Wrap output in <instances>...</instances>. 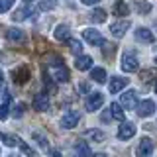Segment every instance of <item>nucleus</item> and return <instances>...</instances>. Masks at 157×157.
<instances>
[{
  "mask_svg": "<svg viewBox=\"0 0 157 157\" xmlns=\"http://www.w3.org/2000/svg\"><path fill=\"white\" fill-rule=\"evenodd\" d=\"M8 114H10V112H8V104H6V102L0 104V120H6Z\"/></svg>",
  "mask_w": 157,
  "mask_h": 157,
  "instance_id": "obj_33",
  "label": "nucleus"
},
{
  "mask_svg": "<svg viewBox=\"0 0 157 157\" xmlns=\"http://www.w3.org/2000/svg\"><path fill=\"white\" fill-rule=\"evenodd\" d=\"M88 88H90L88 82H81V85H78V90H81V92H88Z\"/></svg>",
  "mask_w": 157,
  "mask_h": 157,
  "instance_id": "obj_35",
  "label": "nucleus"
},
{
  "mask_svg": "<svg viewBox=\"0 0 157 157\" xmlns=\"http://www.w3.org/2000/svg\"><path fill=\"white\" fill-rule=\"evenodd\" d=\"M136 10L140 14H147V12H151V4H147V2H141V0H137L136 2Z\"/></svg>",
  "mask_w": 157,
  "mask_h": 157,
  "instance_id": "obj_30",
  "label": "nucleus"
},
{
  "mask_svg": "<svg viewBox=\"0 0 157 157\" xmlns=\"http://www.w3.org/2000/svg\"><path fill=\"white\" fill-rule=\"evenodd\" d=\"M110 118H112L110 116V110H106L104 114H102V122H110Z\"/></svg>",
  "mask_w": 157,
  "mask_h": 157,
  "instance_id": "obj_36",
  "label": "nucleus"
},
{
  "mask_svg": "<svg viewBox=\"0 0 157 157\" xmlns=\"http://www.w3.org/2000/svg\"><path fill=\"white\" fill-rule=\"evenodd\" d=\"M136 108H137V116H141V118H149L155 114V102L153 100H144Z\"/></svg>",
  "mask_w": 157,
  "mask_h": 157,
  "instance_id": "obj_9",
  "label": "nucleus"
},
{
  "mask_svg": "<svg viewBox=\"0 0 157 157\" xmlns=\"http://www.w3.org/2000/svg\"><path fill=\"white\" fill-rule=\"evenodd\" d=\"M75 67L78 69V71H88V69L92 67V57H88V55H78L77 61H75Z\"/></svg>",
  "mask_w": 157,
  "mask_h": 157,
  "instance_id": "obj_18",
  "label": "nucleus"
},
{
  "mask_svg": "<svg viewBox=\"0 0 157 157\" xmlns=\"http://www.w3.org/2000/svg\"><path fill=\"white\" fill-rule=\"evenodd\" d=\"M6 37H8V41H12V43H24L26 41V33H24L22 29H18V28L6 29Z\"/></svg>",
  "mask_w": 157,
  "mask_h": 157,
  "instance_id": "obj_13",
  "label": "nucleus"
},
{
  "mask_svg": "<svg viewBox=\"0 0 157 157\" xmlns=\"http://www.w3.org/2000/svg\"><path fill=\"white\" fill-rule=\"evenodd\" d=\"M2 140H4V144H6L8 147H14V145H18V137L16 136H10V134H2Z\"/></svg>",
  "mask_w": 157,
  "mask_h": 157,
  "instance_id": "obj_31",
  "label": "nucleus"
},
{
  "mask_svg": "<svg viewBox=\"0 0 157 157\" xmlns=\"http://www.w3.org/2000/svg\"><path fill=\"white\" fill-rule=\"evenodd\" d=\"M128 29H130V20H118L110 26V32L114 37H124Z\"/></svg>",
  "mask_w": 157,
  "mask_h": 157,
  "instance_id": "obj_7",
  "label": "nucleus"
},
{
  "mask_svg": "<svg viewBox=\"0 0 157 157\" xmlns=\"http://www.w3.org/2000/svg\"><path fill=\"white\" fill-rule=\"evenodd\" d=\"M57 6L55 0H39V10H43V12H49V10H53Z\"/></svg>",
  "mask_w": 157,
  "mask_h": 157,
  "instance_id": "obj_27",
  "label": "nucleus"
},
{
  "mask_svg": "<svg viewBox=\"0 0 157 157\" xmlns=\"http://www.w3.org/2000/svg\"><path fill=\"white\" fill-rule=\"evenodd\" d=\"M136 136V124L132 122H122L120 130H118V137L120 140H130V137Z\"/></svg>",
  "mask_w": 157,
  "mask_h": 157,
  "instance_id": "obj_11",
  "label": "nucleus"
},
{
  "mask_svg": "<svg viewBox=\"0 0 157 157\" xmlns=\"http://www.w3.org/2000/svg\"><path fill=\"white\" fill-rule=\"evenodd\" d=\"M53 36H55L57 41H67L69 36H71V29H69L67 24H59L55 28V32H53Z\"/></svg>",
  "mask_w": 157,
  "mask_h": 157,
  "instance_id": "obj_16",
  "label": "nucleus"
},
{
  "mask_svg": "<svg viewBox=\"0 0 157 157\" xmlns=\"http://www.w3.org/2000/svg\"><path fill=\"white\" fill-rule=\"evenodd\" d=\"M102 104H104V94H100V92H92V94H88L86 102H85V106H86L88 112H96Z\"/></svg>",
  "mask_w": 157,
  "mask_h": 157,
  "instance_id": "obj_3",
  "label": "nucleus"
},
{
  "mask_svg": "<svg viewBox=\"0 0 157 157\" xmlns=\"http://www.w3.org/2000/svg\"><path fill=\"white\" fill-rule=\"evenodd\" d=\"M155 63H157V57H155Z\"/></svg>",
  "mask_w": 157,
  "mask_h": 157,
  "instance_id": "obj_43",
  "label": "nucleus"
},
{
  "mask_svg": "<svg viewBox=\"0 0 157 157\" xmlns=\"http://www.w3.org/2000/svg\"><path fill=\"white\" fill-rule=\"evenodd\" d=\"M140 78H141L144 82L153 81V78H157V69H145V71H141V73H140Z\"/></svg>",
  "mask_w": 157,
  "mask_h": 157,
  "instance_id": "obj_24",
  "label": "nucleus"
},
{
  "mask_svg": "<svg viewBox=\"0 0 157 157\" xmlns=\"http://www.w3.org/2000/svg\"><path fill=\"white\" fill-rule=\"evenodd\" d=\"M2 81H4V75H2V71H0V85H2Z\"/></svg>",
  "mask_w": 157,
  "mask_h": 157,
  "instance_id": "obj_39",
  "label": "nucleus"
},
{
  "mask_svg": "<svg viewBox=\"0 0 157 157\" xmlns=\"http://www.w3.org/2000/svg\"><path fill=\"white\" fill-rule=\"evenodd\" d=\"M18 145H20V149H22V151H24V153H26L28 157H37V153H36V151H33L32 147H29V145L26 144V141H22V140H20V141H18Z\"/></svg>",
  "mask_w": 157,
  "mask_h": 157,
  "instance_id": "obj_28",
  "label": "nucleus"
},
{
  "mask_svg": "<svg viewBox=\"0 0 157 157\" xmlns=\"http://www.w3.org/2000/svg\"><path fill=\"white\" fill-rule=\"evenodd\" d=\"M136 39L141 41V43H153L155 36L151 33V29H147V28H137L136 29Z\"/></svg>",
  "mask_w": 157,
  "mask_h": 157,
  "instance_id": "obj_14",
  "label": "nucleus"
},
{
  "mask_svg": "<svg viewBox=\"0 0 157 157\" xmlns=\"http://www.w3.org/2000/svg\"><path fill=\"white\" fill-rule=\"evenodd\" d=\"M51 157H61V153L59 151H51Z\"/></svg>",
  "mask_w": 157,
  "mask_h": 157,
  "instance_id": "obj_38",
  "label": "nucleus"
},
{
  "mask_svg": "<svg viewBox=\"0 0 157 157\" xmlns=\"http://www.w3.org/2000/svg\"><path fill=\"white\" fill-rule=\"evenodd\" d=\"M67 43H69V47H71V51L75 53V55H81V53H82V43H81V41H77V39H71V37H69Z\"/></svg>",
  "mask_w": 157,
  "mask_h": 157,
  "instance_id": "obj_25",
  "label": "nucleus"
},
{
  "mask_svg": "<svg viewBox=\"0 0 157 157\" xmlns=\"http://www.w3.org/2000/svg\"><path fill=\"white\" fill-rule=\"evenodd\" d=\"M82 37H85L86 41L90 43V45H102V43H104V37H102V33L96 32V29H92V28L82 29Z\"/></svg>",
  "mask_w": 157,
  "mask_h": 157,
  "instance_id": "obj_5",
  "label": "nucleus"
},
{
  "mask_svg": "<svg viewBox=\"0 0 157 157\" xmlns=\"http://www.w3.org/2000/svg\"><path fill=\"white\" fill-rule=\"evenodd\" d=\"M24 110H26V104H18L16 108H14V118H20L24 114Z\"/></svg>",
  "mask_w": 157,
  "mask_h": 157,
  "instance_id": "obj_34",
  "label": "nucleus"
},
{
  "mask_svg": "<svg viewBox=\"0 0 157 157\" xmlns=\"http://www.w3.org/2000/svg\"><path fill=\"white\" fill-rule=\"evenodd\" d=\"M98 0H82V4H96Z\"/></svg>",
  "mask_w": 157,
  "mask_h": 157,
  "instance_id": "obj_37",
  "label": "nucleus"
},
{
  "mask_svg": "<svg viewBox=\"0 0 157 157\" xmlns=\"http://www.w3.org/2000/svg\"><path fill=\"white\" fill-rule=\"evenodd\" d=\"M33 140H36L37 141V144H39V147H41V149H49V144H47V140H45V137H43L41 134H37V132H33Z\"/></svg>",
  "mask_w": 157,
  "mask_h": 157,
  "instance_id": "obj_29",
  "label": "nucleus"
},
{
  "mask_svg": "<svg viewBox=\"0 0 157 157\" xmlns=\"http://www.w3.org/2000/svg\"><path fill=\"white\" fill-rule=\"evenodd\" d=\"M33 110H37V112L49 110V96L45 92H39V94L33 96Z\"/></svg>",
  "mask_w": 157,
  "mask_h": 157,
  "instance_id": "obj_10",
  "label": "nucleus"
},
{
  "mask_svg": "<svg viewBox=\"0 0 157 157\" xmlns=\"http://www.w3.org/2000/svg\"><path fill=\"white\" fill-rule=\"evenodd\" d=\"M90 20H92V22H96V24L106 22V12L102 8H94V10H92V14H90Z\"/></svg>",
  "mask_w": 157,
  "mask_h": 157,
  "instance_id": "obj_23",
  "label": "nucleus"
},
{
  "mask_svg": "<svg viewBox=\"0 0 157 157\" xmlns=\"http://www.w3.org/2000/svg\"><path fill=\"white\" fill-rule=\"evenodd\" d=\"M114 14L116 16H120V18H124V16H128V14H130V4L128 2H116L114 4Z\"/></svg>",
  "mask_w": 157,
  "mask_h": 157,
  "instance_id": "obj_20",
  "label": "nucleus"
},
{
  "mask_svg": "<svg viewBox=\"0 0 157 157\" xmlns=\"http://www.w3.org/2000/svg\"><path fill=\"white\" fill-rule=\"evenodd\" d=\"M14 2H16V0H0V14L8 12V10L14 6Z\"/></svg>",
  "mask_w": 157,
  "mask_h": 157,
  "instance_id": "obj_32",
  "label": "nucleus"
},
{
  "mask_svg": "<svg viewBox=\"0 0 157 157\" xmlns=\"http://www.w3.org/2000/svg\"><path fill=\"white\" fill-rule=\"evenodd\" d=\"M155 94H157V82H155Z\"/></svg>",
  "mask_w": 157,
  "mask_h": 157,
  "instance_id": "obj_41",
  "label": "nucleus"
},
{
  "mask_svg": "<svg viewBox=\"0 0 157 157\" xmlns=\"http://www.w3.org/2000/svg\"><path fill=\"white\" fill-rule=\"evenodd\" d=\"M94 157H106V155H104V153H98V155H94Z\"/></svg>",
  "mask_w": 157,
  "mask_h": 157,
  "instance_id": "obj_40",
  "label": "nucleus"
},
{
  "mask_svg": "<svg viewBox=\"0 0 157 157\" xmlns=\"http://www.w3.org/2000/svg\"><path fill=\"white\" fill-rule=\"evenodd\" d=\"M120 104H122V108H126V110L136 108L137 106V94H136V90H126L124 94H122V98H120Z\"/></svg>",
  "mask_w": 157,
  "mask_h": 157,
  "instance_id": "obj_8",
  "label": "nucleus"
},
{
  "mask_svg": "<svg viewBox=\"0 0 157 157\" xmlns=\"http://www.w3.org/2000/svg\"><path fill=\"white\" fill-rule=\"evenodd\" d=\"M78 120H81V114H78L77 110H69L67 114L61 118V126L65 128V130H71V128H75L78 124Z\"/></svg>",
  "mask_w": 157,
  "mask_h": 157,
  "instance_id": "obj_6",
  "label": "nucleus"
},
{
  "mask_svg": "<svg viewBox=\"0 0 157 157\" xmlns=\"http://www.w3.org/2000/svg\"><path fill=\"white\" fill-rule=\"evenodd\" d=\"M151 153H153V141H151V137H141L140 145L136 149V155L137 157H149Z\"/></svg>",
  "mask_w": 157,
  "mask_h": 157,
  "instance_id": "obj_4",
  "label": "nucleus"
},
{
  "mask_svg": "<svg viewBox=\"0 0 157 157\" xmlns=\"http://www.w3.org/2000/svg\"><path fill=\"white\" fill-rule=\"evenodd\" d=\"M122 69H124L126 73H136L137 69H140V61H137L136 53L126 51L124 55H122Z\"/></svg>",
  "mask_w": 157,
  "mask_h": 157,
  "instance_id": "obj_1",
  "label": "nucleus"
},
{
  "mask_svg": "<svg viewBox=\"0 0 157 157\" xmlns=\"http://www.w3.org/2000/svg\"><path fill=\"white\" fill-rule=\"evenodd\" d=\"M24 2H32V0H24Z\"/></svg>",
  "mask_w": 157,
  "mask_h": 157,
  "instance_id": "obj_42",
  "label": "nucleus"
},
{
  "mask_svg": "<svg viewBox=\"0 0 157 157\" xmlns=\"http://www.w3.org/2000/svg\"><path fill=\"white\" fill-rule=\"evenodd\" d=\"M32 16H36V8H32V6H24V8H20L18 12H14V20L16 22H22V20H26V18H32Z\"/></svg>",
  "mask_w": 157,
  "mask_h": 157,
  "instance_id": "obj_15",
  "label": "nucleus"
},
{
  "mask_svg": "<svg viewBox=\"0 0 157 157\" xmlns=\"http://www.w3.org/2000/svg\"><path fill=\"white\" fill-rule=\"evenodd\" d=\"M29 77H32V73H29V67L28 65H20L18 69H14L12 71V78L16 85H26L29 81Z\"/></svg>",
  "mask_w": 157,
  "mask_h": 157,
  "instance_id": "obj_2",
  "label": "nucleus"
},
{
  "mask_svg": "<svg viewBox=\"0 0 157 157\" xmlns=\"http://www.w3.org/2000/svg\"><path fill=\"white\" fill-rule=\"evenodd\" d=\"M86 137H90V140H94V141H102L106 136H104V132H100V130H88Z\"/></svg>",
  "mask_w": 157,
  "mask_h": 157,
  "instance_id": "obj_26",
  "label": "nucleus"
},
{
  "mask_svg": "<svg viewBox=\"0 0 157 157\" xmlns=\"http://www.w3.org/2000/svg\"><path fill=\"white\" fill-rule=\"evenodd\" d=\"M110 116L112 118H116V120H120V122H124V118H126V114H124V110H122V104H118V102H112L110 104Z\"/></svg>",
  "mask_w": 157,
  "mask_h": 157,
  "instance_id": "obj_19",
  "label": "nucleus"
},
{
  "mask_svg": "<svg viewBox=\"0 0 157 157\" xmlns=\"http://www.w3.org/2000/svg\"><path fill=\"white\" fill-rule=\"evenodd\" d=\"M75 149H77V155L78 157H94V155H92V151H90V147H88L85 141H78Z\"/></svg>",
  "mask_w": 157,
  "mask_h": 157,
  "instance_id": "obj_22",
  "label": "nucleus"
},
{
  "mask_svg": "<svg viewBox=\"0 0 157 157\" xmlns=\"http://www.w3.org/2000/svg\"><path fill=\"white\" fill-rule=\"evenodd\" d=\"M90 78H92V81H96V82H104L106 81V71L102 67H94L90 71Z\"/></svg>",
  "mask_w": 157,
  "mask_h": 157,
  "instance_id": "obj_21",
  "label": "nucleus"
},
{
  "mask_svg": "<svg viewBox=\"0 0 157 157\" xmlns=\"http://www.w3.org/2000/svg\"><path fill=\"white\" fill-rule=\"evenodd\" d=\"M126 85H128V78H124V77H114L110 81V85H108V88H110L112 94H116V92H120L122 88H126Z\"/></svg>",
  "mask_w": 157,
  "mask_h": 157,
  "instance_id": "obj_17",
  "label": "nucleus"
},
{
  "mask_svg": "<svg viewBox=\"0 0 157 157\" xmlns=\"http://www.w3.org/2000/svg\"><path fill=\"white\" fill-rule=\"evenodd\" d=\"M51 75H53V78H55L57 82H67L69 81V69L65 67V65H55L53 67V71H51Z\"/></svg>",
  "mask_w": 157,
  "mask_h": 157,
  "instance_id": "obj_12",
  "label": "nucleus"
}]
</instances>
